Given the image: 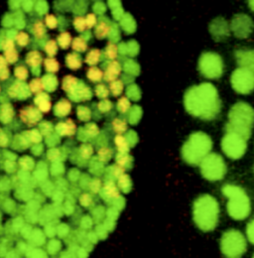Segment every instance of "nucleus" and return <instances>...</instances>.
Returning <instances> with one entry per match:
<instances>
[{
    "label": "nucleus",
    "instance_id": "obj_5",
    "mask_svg": "<svg viewBox=\"0 0 254 258\" xmlns=\"http://www.w3.org/2000/svg\"><path fill=\"white\" fill-rule=\"evenodd\" d=\"M212 149L213 140L207 133L194 132L182 147V158L190 166H198Z\"/></svg>",
    "mask_w": 254,
    "mask_h": 258
},
{
    "label": "nucleus",
    "instance_id": "obj_6",
    "mask_svg": "<svg viewBox=\"0 0 254 258\" xmlns=\"http://www.w3.org/2000/svg\"><path fill=\"white\" fill-rule=\"evenodd\" d=\"M221 250L226 257H241L247 250L246 238L239 230H227L222 234Z\"/></svg>",
    "mask_w": 254,
    "mask_h": 258
},
{
    "label": "nucleus",
    "instance_id": "obj_2",
    "mask_svg": "<svg viewBox=\"0 0 254 258\" xmlns=\"http://www.w3.org/2000/svg\"><path fill=\"white\" fill-rule=\"evenodd\" d=\"M220 204L211 195H202L193 206V219L201 230L205 232L213 231L219 225Z\"/></svg>",
    "mask_w": 254,
    "mask_h": 258
},
{
    "label": "nucleus",
    "instance_id": "obj_11",
    "mask_svg": "<svg viewBox=\"0 0 254 258\" xmlns=\"http://www.w3.org/2000/svg\"><path fill=\"white\" fill-rule=\"evenodd\" d=\"M230 29L233 34L239 39H245L250 36L254 29L252 19L245 14H237L233 17Z\"/></svg>",
    "mask_w": 254,
    "mask_h": 258
},
{
    "label": "nucleus",
    "instance_id": "obj_13",
    "mask_svg": "<svg viewBox=\"0 0 254 258\" xmlns=\"http://www.w3.org/2000/svg\"><path fill=\"white\" fill-rule=\"evenodd\" d=\"M235 60L240 68H244L254 74V50H237Z\"/></svg>",
    "mask_w": 254,
    "mask_h": 258
},
{
    "label": "nucleus",
    "instance_id": "obj_3",
    "mask_svg": "<svg viewBox=\"0 0 254 258\" xmlns=\"http://www.w3.org/2000/svg\"><path fill=\"white\" fill-rule=\"evenodd\" d=\"M254 126V108L246 102H236L228 112L225 132L231 131L248 140Z\"/></svg>",
    "mask_w": 254,
    "mask_h": 258
},
{
    "label": "nucleus",
    "instance_id": "obj_18",
    "mask_svg": "<svg viewBox=\"0 0 254 258\" xmlns=\"http://www.w3.org/2000/svg\"><path fill=\"white\" fill-rule=\"evenodd\" d=\"M248 5H249V7H250V9L254 11V1H249V3H248Z\"/></svg>",
    "mask_w": 254,
    "mask_h": 258
},
{
    "label": "nucleus",
    "instance_id": "obj_4",
    "mask_svg": "<svg viewBox=\"0 0 254 258\" xmlns=\"http://www.w3.org/2000/svg\"><path fill=\"white\" fill-rule=\"evenodd\" d=\"M222 193L228 199L226 210L228 216L235 221H243L251 213V203L246 192L239 186L225 184Z\"/></svg>",
    "mask_w": 254,
    "mask_h": 258
},
{
    "label": "nucleus",
    "instance_id": "obj_8",
    "mask_svg": "<svg viewBox=\"0 0 254 258\" xmlns=\"http://www.w3.org/2000/svg\"><path fill=\"white\" fill-rule=\"evenodd\" d=\"M198 69L203 77L209 80H218L223 75L224 64L219 54L206 52L200 57Z\"/></svg>",
    "mask_w": 254,
    "mask_h": 258
},
{
    "label": "nucleus",
    "instance_id": "obj_9",
    "mask_svg": "<svg viewBox=\"0 0 254 258\" xmlns=\"http://www.w3.org/2000/svg\"><path fill=\"white\" fill-rule=\"evenodd\" d=\"M222 150L223 153L232 160H238L243 157L247 149V140L241 135L228 131L222 137Z\"/></svg>",
    "mask_w": 254,
    "mask_h": 258
},
{
    "label": "nucleus",
    "instance_id": "obj_12",
    "mask_svg": "<svg viewBox=\"0 0 254 258\" xmlns=\"http://www.w3.org/2000/svg\"><path fill=\"white\" fill-rule=\"evenodd\" d=\"M210 32L217 41L223 40L229 36V27L223 18L215 19L210 25Z\"/></svg>",
    "mask_w": 254,
    "mask_h": 258
},
{
    "label": "nucleus",
    "instance_id": "obj_1",
    "mask_svg": "<svg viewBox=\"0 0 254 258\" xmlns=\"http://www.w3.org/2000/svg\"><path fill=\"white\" fill-rule=\"evenodd\" d=\"M184 104L189 114L208 121L216 119L222 110L219 92L211 83L190 87L185 94Z\"/></svg>",
    "mask_w": 254,
    "mask_h": 258
},
{
    "label": "nucleus",
    "instance_id": "obj_14",
    "mask_svg": "<svg viewBox=\"0 0 254 258\" xmlns=\"http://www.w3.org/2000/svg\"><path fill=\"white\" fill-rule=\"evenodd\" d=\"M246 234H247V238L248 240L254 244V219L248 223L247 227H246Z\"/></svg>",
    "mask_w": 254,
    "mask_h": 258
},
{
    "label": "nucleus",
    "instance_id": "obj_16",
    "mask_svg": "<svg viewBox=\"0 0 254 258\" xmlns=\"http://www.w3.org/2000/svg\"><path fill=\"white\" fill-rule=\"evenodd\" d=\"M46 21H47V24H48V26H49V27H51V28H55V27H56L57 21H56V19H55V17H54V16L49 15V16L47 17Z\"/></svg>",
    "mask_w": 254,
    "mask_h": 258
},
{
    "label": "nucleus",
    "instance_id": "obj_10",
    "mask_svg": "<svg viewBox=\"0 0 254 258\" xmlns=\"http://www.w3.org/2000/svg\"><path fill=\"white\" fill-rule=\"evenodd\" d=\"M230 84L237 94L249 95L254 91V74L244 68H238L232 73Z\"/></svg>",
    "mask_w": 254,
    "mask_h": 258
},
{
    "label": "nucleus",
    "instance_id": "obj_19",
    "mask_svg": "<svg viewBox=\"0 0 254 258\" xmlns=\"http://www.w3.org/2000/svg\"><path fill=\"white\" fill-rule=\"evenodd\" d=\"M253 257H254V255H253Z\"/></svg>",
    "mask_w": 254,
    "mask_h": 258
},
{
    "label": "nucleus",
    "instance_id": "obj_7",
    "mask_svg": "<svg viewBox=\"0 0 254 258\" xmlns=\"http://www.w3.org/2000/svg\"><path fill=\"white\" fill-rule=\"evenodd\" d=\"M200 168L203 177L211 182L221 181L227 172L225 162L218 153H210L207 155L201 162Z\"/></svg>",
    "mask_w": 254,
    "mask_h": 258
},
{
    "label": "nucleus",
    "instance_id": "obj_15",
    "mask_svg": "<svg viewBox=\"0 0 254 258\" xmlns=\"http://www.w3.org/2000/svg\"><path fill=\"white\" fill-rule=\"evenodd\" d=\"M70 40H71V37H70V35L68 33H64L63 35H61L59 37V41L61 42L62 47H64V43H66V46L68 47L69 44H70Z\"/></svg>",
    "mask_w": 254,
    "mask_h": 258
},
{
    "label": "nucleus",
    "instance_id": "obj_17",
    "mask_svg": "<svg viewBox=\"0 0 254 258\" xmlns=\"http://www.w3.org/2000/svg\"><path fill=\"white\" fill-rule=\"evenodd\" d=\"M86 23H87L88 27H93V25H94V24L95 23V15H93V14H90V15L88 16V18H87V21H86Z\"/></svg>",
    "mask_w": 254,
    "mask_h": 258
}]
</instances>
